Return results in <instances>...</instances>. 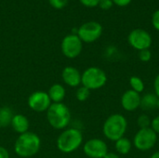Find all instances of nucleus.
<instances>
[{"instance_id": "nucleus-10", "label": "nucleus", "mask_w": 159, "mask_h": 158, "mask_svg": "<svg viewBox=\"0 0 159 158\" xmlns=\"http://www.w3.org/2000/svg\"><path fill=\"white\" fill-rule=\"evenodd\" d=\"M85 155L89 158H103L108 153L107 144L101 139H91L83 147Z\"/></svg>"}, {"instance_id": "nucleus-34", "label": "nucleus", "mask_w": 159, "mask_h": 158, "mask_svg": "<svg viewBox=\"0 0 159 158\" xmlns=\"http://www.w3.org/2000/svg\"><path fill=\"white\" fill-rule=\"evenodd\" d=\"M1 128H2V127H1V125H0V129H1Z\"/></svg>"}, {"instance_id": "nucleus-33", "label": "nucleus", "mask_w": 159, "mask_h": 158, "mask_svg": "<svg viewBox=\"0 0 159 158\" xmlns=\"http://www.w3.org/2000/svg\"><path fill=\"white\" fill-rule=\"evenodd\" d=\"M157 108H158L159 109V98L158 100H157Z\"/></svg>"}, {"instance_id": "nucleus-12", "label": "nucleus", "mask_w": 159, "mask_h": 158, "mask_svg": "<svg viewBox=\"0 0 159 158\" xmlns=\"http://www.w3.org/2000/svg\"><path fill=\"white\" fill-rule=\"evenodd\" d=\"M121 105H122L123 109L128 112L135 111L141 105L140 93H138L132 89L127 90L121 97Z\"/></svg>"}, {"instance_id": "nucleus-15", "label": "nucleus", "mask_w": 159, "mask_h": 158, "mask_svg": "<svg viewBox=\"0 0 159 158\" xmlns=\"http://www.w3.org/2000/svg\"><path fill=\"white\" fill-rule=\"evenodd\" d=\"M48 94L51 102H53L54 103H57V102H61L63 101V99L65 98L66 91H65V88L61 85L54 84L49 88Z\"/></svg>"}, {"instance_id": "nucleus-19", "label": "nucleus", "mask_w": 159, "mask_h": 158, "mask_svg": "<svg viewBox=\"0 0 159 158\" xmlns=\"http://www.w3.org/2000/svg\"><path fill=\"white\" fill-rule=\"evenodd\" d=\"M129 84H130L131 89L136 91V92H138V93H141V92H143L144 90L145 86H144L143 81L140 77H138L136 75H133V76L130 77Z\"/></svg>"}, {"instance_id": "nucleus-1", "label": "nucleus", "mask_w": 159, "mask_h": 158, "mask_svg": "<svg viewBox=\"0 0 159 158\" xmlns=\"http://www.w3.org/2000/svg\"><path fill=\"white\" fill-rule=\"evenodd\" d=\"M41 141L37 134L27 131L20 134L14 144L15 153L20 157L28 158L36 155L40 149Z\"/></svg>"}, {"instance_id": "nucleus-25", "label": "nucleus", "mask_w": 159, "mask_h": 158, "mask_svg": "<svg viewBox=\"0 0 159 158\" xmlns=\"http://www.w3.org/2000/svg\"><path fill=\"white\" fill-rule=\"evenodd\" d=\"M80 3L87 7H95L99 5L100 0H79Z\"/></svg>"}, {"instance_id": "nucleus-5", "label": "nucleus", "mask_w": 159, "mask_h": 158, "mask_svg": "<svg viewBox=\"0 0 159 158\" xmlns=\"http://www.w3.org/2000/svg\"><path fill=\"white\" fill-rule=\"evenodd\" d=\"M107 82V75L99 67H89L84 71L81 76V84L89 90L102 88Z\"/></svg>"}, {"instance_id": "nucleus-17", "label": "nucleus", "mask_w": 159, "mask_h": 158, "mask_svg": "<svg viewBox=\"0 0 159 158\" xmlns=\"http://www.w3.org/2000/svg\"><path fill=\"white\" fill-rule=\"evenodd\" d=\"M116 142V150L120 155H128L131 150V142L125 137L120 138Z\"/></svg>"}, {"instance_id": "nucleus-22", "label": "nucleus", "mask_w": 159, "mask_h": 158, "mask_svg": "<svg viewBox=\"0 0 159 158\" xmlns=\"http://www.w3.org/2000/svg\"><path fill=\"white\" fill-rule=\"evenodd\" d=\"M49 5L56 8V9H61L65 7L68 4V0H48Z\"/></svg>"}, {"instance_id": "nucleus-23", "label": "nucleus", "mask_w": 159, "mask_h": 158, "mask_svg": "<svg viewBox=\"0 0 159 158\" xmlns=\"http://www.w3.org/2000/svg\"><path fill=\"white\" fill-rule=\"evenodd\" d=\"M139 58L143 62H147L151 60L152 58V53L149 49H143V50H141L140 53H139Z\"/></svg>"}, {"instance_id": "nucleus-28", "label": "nucleus", "mask_w": 159, "mask_h": 158, "mask_svg": "<svg viewBox=\"0 0 159 158\" xmlns=\"http://www.w3.org/2000/svg\"><path fill=\"white\" fill-rule=\"evenodd\" d=\"M114 4H116L118 7H127L130 4L131 0H112Z\"/></svg>"}, {"instance_id": "nucleus-31", "label": "nucleus", "mask_w": 159, "mask_h": 158, "mask_svg": "<svg viewBox=\"0 0 159 158\" xmlns=\"http://www.w3.org/2000/svg\"><path fill=\"white\" fill-rule=\"evenodd\" d=\"M103 158H120L116 154H115V153H107L106 155H105V156Z\"/></svg>"}, {"instance_id": "nucleus-13", "label": "nucleus", "mask_w": 159, "mask_h": 158, "mask_svg": "<svg viewBox=\"0 0 159 158\" xmlns=\"http://www.w3.org/2000/svg\"><path fill=\"white\" fill-rule=\"evenodd\" d=\"M81 76L82 74L80 72L73 66H66L61 73L63 82L72 88L78 87L81 84Z\"/></svg>"}, {"instance_id": "nucleus-6", "label": "nucleus", "mask_w": 159, "mask_h": 158, "mask_svg": "<svg viewBox=\"0 0 159 158\" xmlns=\"http://www.w3.org/2000/svg\"><path fill=\"white\" fill-rule=\"evenodd\" d=\"M157 134L151 129H140L133 139L134 146L142 152L151 150L157 143Z\"/></svg>"}, {"instance_id": "nucleus-16", "label": "nucleus", "mask_w": 159, "mask_h": 158, "mask_svg": "<svg viewBox=\"0 0 159 158\" xmlns=\"http://www.w3.org/2000/svg\"><path fill=\"white\" fill-rule=\"evenodd\" d=\"M158 97L156 94L153 93H147L143 97H141V105L140 107L143 110L149 111L157 108Z\"/></svg>"}, {"instance_id": "nucleus-27", "label": "nucleus", "mask_w": 159, "mask_h": 158, "mask_svg": "<svg viewBox=\"0 0 159 158\" xmlns=\"http://www.w3.org/2000/svg\"><path fill=\"white\" fill-rule=\"evenodd\" d=\"M151 129L157 134H159V115H157V117H155L152 120V122H151Z\"/></svg>"}, {"instance_id": "nucleus-11", "label": "nucleus", "mask_w": 159, "mask_h": 158, "mask_svg": "<svg viewBox=\"0 0 159 158\" xmlns=\"http://www.w3.org/2000/svg\"><path fill=\"white\" fill-rule=\"evenodd\" d=\"M51 105V100L48 93L44 91H35L28 98V106L34 112L43 113L48 111Z\"/></svg>"}, {"instance_id": "nucleus-3", "label": "nucleus", "mask_w": 159, "mask_h": 158, "mask_svg": "<svg viewBox=\"0 0 159 158\" xmlns=\"http://www.w3.org/2000/svg\"><path fill=\"white\" fill-rule=\"evenodd\" d=\"M128 128V122L125 116L119 114L110 115L104 122L102 127L103 135L110 141L116 142L124 137Z\"/></svg>"}, {"instance_id": "nucleus-18", "label": "nucleus", "mask_w": 159, "mask_h": 158, "mask_svg": "<svg viewBox=\"0 0 159 158\" xmlns=\"http://www.w3.org/2000/svg\"><path fill=\"white\" fill-rule=\"evenodd\" d=\"M14 115L9 107L4 106L0 108V125L2 128L7 127L11 124Z\"/></svg>"}, {"instance_id": "nucleus-30", "label": "nucleus", "mask_w": 159, "mask_h": 158, "mask_svg": "<svg viewBox=\"0 0 159 158\" xmlns=\"http://www.w3.org/2000/svg\"><path fill=\"white\" fill-rule=\"evenodd\" d=\"M154 88H155L156 95L159 98V74L157 75V77H156V79H155V82H154Z\"/></svg>"}, {"instance_id": "nucleus-24", "label": "nucleus", "mask_w": 159, "mask_h": 158, "mask_svg": "<svg viewBox=\"0 0 159 158\" xmlns=\"http://www.w3.org/2000/svg\"><path fill=\"white\" fill-rule=\"evenodd\" d=\"M114 3L112 0H100L99 2V7L103 9V10H107V9H110L112 7H113Z\"/></svg>"}, {"instance_id": "nucleus-8", "label": "nucleus", "mask_w": 159, "mask_h": 158, "mask_svg": "<svg viewBox=\"0 0 159 158\" xmlns=\"http://www.w3.org/2000/svg\"><path fill=\"white\" fill-rule=\"evenodd\" d=\"M102 34V26L97 21H88L77 29V35L82 42L92 43L98 40Z\"/></svg>"}, {"instance_id": "nucleus-32", "label": "nucleus", "mask_w": 159, "mask_h": 158, "mask_svg": "<svg viewBox=\"0 0 159 158\" xmlns=\"http://www.w3.org/2000/svg\"><path fill=\"white\" fill-rule=\"evenodd\" d=\"M151 158H159V151L158 152H156V153H154V154L152 155Z\"/></svg>"}, {"instance_id": "nucleus-4", "label": "nucleus", "mask_w": 159, "mask_h": 158, "mask_svg": "<svg viewBox=\"0 0 159 158\" xmlns=\"http://www.w3.org/2000/svg\"><path fill=\"white\" fill-rule=\"evenodd\" d=\"M83 142L82 132L75 128L63 130L57 139V148L64 154L77 150Z\"/></svg>"}, {"instance_id": "nucleus-29", "label": "nucleus", "mask_w": 159, "mask_h": 158, "mask_svg": "<svg viewBox=\"0 0 159 158\" xmlns=\"http://www.w3.org/2000/svg\"><path fill=\"white\" fill-rule=\"evenodd\" d=\"M0 158H9V153L5 148L0 146Z\"/></svg>"}, {"instance_id": "nucleus-2", "label": "nucleus", "mask_w": 159, "mask_h": 158, "mask_svg": "<svg viewBox=\"0 0 159 158\" xmlns=\"http://www.w3.org/2000/svg\"><path fill=\"white\" fill-rule=\"evenodd\" d=\"M47 119L53 129H64L71 121V113L64 103L53 102L47 111Z\"/></svg>"}, {"instance_id": "nucleus-7", "label": "nucleus", "mask_w": 159, "mask_h": 158, "mask_svg": "<svg viewBox=\"0 0 159 158\" xmlns=\"http://www.w3.org/2000/svg\"><path fill=\"white\" fill-rule=\"evenodd\" d=\"M83 42L76 34H70L63 37L61 45L62 54L69 58L75 59L78 57L83 48Z\"/></svg>"}, {"instance_id": "nucleus-9", "label": "nucleus", "mask_w": 159, "mask_h": 158, "mask_svg": "<svg viewBox=\"0 0 159 158\" xmlns=\"http://www.w3.org/2000/svg\"><path fill=\"white\" fill-rule=\"evenodd\" d=\"M129 44L135 49L141 51L143 49H149L152 45L151 34L143 29L132 30L128 36Z\"/></svg>"}, {"instance_id": "nucleus-26", "label": "nucleus", "mask_w": 159, "mask_h": 158, "mask_svg": "<svg viewBox=\"0 0 159 158\" xmlns=\"http://www.w3.org/2000/svg\"><path fill=\"white\" fill-rule=\"evenodd\" d=\"M152 24L156 30L159 31V9L154 12L152 17Z\"/></svg>"}, {"instance_id": "nucleus-20", "label": "nucleus", "mask_w": 159, "mask_h": 158, "mask_svg": "<svg viewBox=\"0 0 159 158\" xmlns=\"http://www.w3.org/2000/svg\"><path fill=\"white\" fill-rule=\"evenodd\" d=\"M89 95H90V90L89 88H87L86 87H84V86L80 87L76 90V93H75L76 99L79 102H85V101H87L89 99Z\"/></svg>"}, {"instance_id": "nucleus-14", "label": "nucleus", "mask_w": 159, "mask_h": 158, "mask_svg": "<svg viewBox=\"0 0 159 158\" xmlns=\"http://www.w3.org/2000/svg\"><path fill=\"white\" fill-rule=\"evenodd\" d=\"M10 125L12 127V129L15 132L19 133L20 135L27 132L29 129V127H30V123H29L28 118L25 115H20V114L14 115Z\"/></svg>"}, {"instance_id": "nucleus-21", "label": "nucleus", "mask_w": 159, "mask_h": 158, "mask_svg": "<svg viewBox=\"0 0 159 158\" xmlns=\"http://www.w3.org/2000/svg\"><path fill=\"white\" fill-rule=\"evenodd\" d=\"M151 122L152 120L150 119V117L146 115H142L138 117L137 120V124L140 127V129H147V128H151Z\"/></svg>"}]
</instances>
